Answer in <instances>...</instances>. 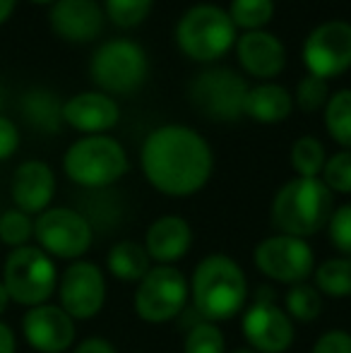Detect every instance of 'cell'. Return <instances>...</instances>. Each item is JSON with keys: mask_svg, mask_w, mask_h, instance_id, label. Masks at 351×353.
Here are the masks:
<instances>
[{"mask_svg": "<svg viewBox=\"0 0 351 353\" xmlns=\"http://www.w3.org/2000/svg\"><path fill=\"white\" fill-rule=\"evenodd\" d=\"M140 163L147 183L161 195L190 197L210 183L214 154L200 132L174 123L147 135Z\"/></svg>", "mask_w": 351, "mask_h": 353, "instance_id": "cell-1", "label": "cell"}, {"mask_svg": "<svg viewBox=\"0 0 351 353\" xmlns=\"http://www.w3.org/2000/svg\"><path fill=\"white\" fill-rule=\"evenodd\" d=\"M188 286L195 312L214 325L234 320L248 303V276L243 267L224 252L202 257L192 270Z\"/></svg>", "mask_w": 351, "mask_h": 353, "instance_id": "cell-2", "label": "cell"}, {"mask_svg": "<svg viewBox=\"0 0 351 353\" xmlns=\"http://www.w3.org/2000/svg\"><path fill=\"white\" fill-rule=\"evenodd\" d=\"M332 192L320 178H291L274 192L270 221L284 236L308 238L328 226L332 216Z\"/></svg>", "mask_w": 351, "mask_h": 353, "instance_id": "cell-3", "label": "cell"}, {"mask_svg": "<svg viewBox=\"0 0 351 353\" xmlns=\"http://www.w3.org/2000/svg\"><path fill=\"white\" fill-rule=\"evenodd\" d=\"M58 272L56 260L48 257L41 248L24 245L10 250L3 265V281L10 303H17L22 307H37L43 303H51L58 288Z\"/></svg>", "mask_w": 351, "mask_h": 353, "instance_id": "cell-4", "label": "cell"}, {"mask_svg": "<svg viewBox=\"0 0 351 353\" xmlns=\"http://www.w3.org/2000/svg\"><path fill=\"white\" fill-rule=\"evenodd\" d=\"M63 171L80 188H108L128 173V154L113 137L85 135L68 147Z\"/></svg>", "mask_w": 351, "mask_h": 353, "instance_id": "cell-5", "label": "cell"}, {"mask_svg": "<svg viewBox=\"0 0 351 353\" xmlns=\"http://www.w3.org/2000/svg\"><path fill=\"white\" fill-rule=\"evenodd\" d=\"M176 41L190 61L212 63L236 46V27L226 10L217 5H195L178 22Z\"/></svg>", "mask_w": 351, "mask_h": 353, "instance_id": "cell-6", "label": "cell"}, {"mask_svg": "<svg viewBox=\"0 0 351 353\" xmlns=\"http://www.w3.org/2000/svg\"><path fill=\"white\" fill-rule=\"evenodd\" d=\"M190 303V286L181 270L152 265V270L135 283L132 310L147 325H166L176 320Z\"/></svg>", "mask_w": 351, "mask_h": 353, "instance_id": "cell-7", "label": "cell"}, {"mask_svg": "<svg viewBox=\"0 0 351 353\" xmlns=\"http://www.w3.org/2000/svg\"><path fill=\"white\" fill-rule=\"evenodd\" d=\"M34 241L53 260H85L94 243V228L82 212L70 207H48L34 219Z\"/></svg>", "mask_w": 351, "mask_h": 353, "instance_id": "cell-8", "label": "cell"}, {"mask_svg": "<svg viewBox=\"0 0 351 353\" xmlns=\"http://www.w3.org/2000/svg\"><path fill=\"white\" fill-rule=\"evenodd\" d=\"M253 262L258 272L270 281L294 286L308 281L315 270V252L308 241L294 236H267L253 250Z\"/></svg>", "mask_w": 351, "mask_h": 353, "instance_id": "cell-9", "label": "cell"}, {"mask_svg": "<svg viewBox=\"0 0 351 353\" xmlns=\"http://www.w3.org/2000/svg\"><path fill=\"white\" fill-rule=\"evenodd\" d=\"M92 79L103 89V94H130L145 82L147 58L135 41L113 39L106 41L92 56Z\"/></svg>", "mask_w": 351, "mask_h": 353, "instance_id": "cell-10", "label": "cell"}, {"mask_svg": "<svg viewBox=\"0 0 351 353\" xmlns=\"http://www.w3.org/2000/svg\"><path fill=\"white\" fill-rule=\"evenodd\" d=\"M56 296L75 322L94 320L106 305V274L97 262L75 260L58 276Z\"/></svg>", "mask_w": 351, "mask_h": 353, "instance_id": "cell-11", "label": "cell"}, {"mask_svg": "<svg viewBox=\"0 0 351 353\" xmlns=\"http://www.w3.org/2000/svg\"><path fill=\"white\" fill-rule=\"evenodd\" d=\"M248 84L229 68H210L190 84V101L212 121H236L243 116Z\"/></svg>", "mask_w": 351, "mask_h": 353, "instance_id": "cell-12", "label": "cell"}, {"mask_svg": "<svg viewBox=\"0 0 351 353\" xmlns=\"http://www.w3.org/2000/svg\"><path fill=\"white\" fill-rule=\"evenodd\" d=\"M241 332L250 349L258 353H286L296 339L294 320L286 315L284 307L272 301L267 288H263L258 301L243 310Z\"/></svg>", "mask_w": 351, "mask_h": 353, "instance_id": "cell-13", "label": "cell"}, {"mask_svg": "<svg viewBox=\"0 0 351 353\" xmlns=\"http://www.w3.org/2000/svg\"><path fill=\"white\" fill-rule=\"evenodd\" d=\"M303 61L308 74L332 79L351 68V24L332 19L308 34L303 43Z\"/></svg>", "mask_w": 351, "mask_h": 353, "instance_id": "cell-14", "label": "cell"}, {"mask_svg": "<svg viewBox=\"0 0 351 353\" xmlns=\"http://www.w3.org/2000/svg\"><path fill=\"white\" fill-rule=\"evenodd\" d=\"M24 341L37 353L72 351L77 339V322L58 303L29 307L19 322Z\"/></svg>", "mask_w": 351, "mask_h": 353, "instance_id": "cell-15", "label": "cell"}, {"mask_svg": "<svg viewBox=\"0 0 351 353\" xmlns=\"http://www.w3.org/2000/svg\"><path fill=\"white\" fill-rule=\"evenodd\" d=\"M53 195H56V173L46 161L29 159L14 168L12 183H10V197L14 202V210L29 216H39L51 207Z\"/></svg>", "mask_w": 351, "mask_h": 353, "instance_id": "cell-16", "label": "cell"}, {"mask_svg": "<svg viewBox=\"0 0 351 353\" xmlns=\"http://www.w3.org/2000/svg\"><path fill=\"white\" fill-rule=\"evenodd\" d=\"M56 37L72 43H87L101 34L103 8L97 0H56L48 12Z\"/></svg>", "mask_w": 351, "mask_h": 353, "instance_id": "cell-17", "label": "cell"}, {"mask_svg": "<svg viewBox=\"0 0 351 353\" xmlns=\"http://www.w3.org/2000/svg\"><path fill=\"white\" fill-rule=\"evenodd\" d=\"M192 248V226L178 214H166L150 223L145 233V250L152 265L174 267Z\"/></svg>", "mask_w": 351, "mask_h": 353, "instance_id": "cell-18", "label": "cell"}, {"mask_svg": "<svg viewBox=\"0 0 351 353\" xmlns=\"http://www.w3.org/2000/svg\"><path fill=\"white\" fill-rule=\"evenodd\" d=\"M118 118V103L103 92H82L63 103V123L82 135H106Z\"/></svg>", "mask_w": 351, "mask_h": 353, "instance_id": "cell-19", "label": "cell"}, {"mask_svg": "<svg viewBox=\"0 0 351 353\" xmlns=\"http://www.w3.org/2000/svg\"><path fill=\"white\" fill-rule=\"evenodd\" d=\"M236 56H239L241 68L258 79L277 77L286 65L284 43L265 29L241 34L236 39Z\"/></svg>", "mask_w": 351, "mask_h": 353, "instance_id": "cell-20", "label": "cell"}, {"mask_svg": "<svg viewBox=\"0 0 351 353\" xmlns=\"http://www.w3.org/2000/svg\"><path fill=\"white\" fill-rule=\"evenodd\" d=\"M291 111H294V97L279 84L265 82L248 89L243 116L265 123V125H272V123L286 121L291 116Z\"/></svg>", "mask_w": 351, "mask_h": 353, "instance_id": "cell-21", "label": "cell"}, {"mask_svg": "<svg viewBox=\"0 0 351 353\" xmlns=\"http://www.w3.org/2000/svg\"><path fill=\"white\" fill-rule=\"evenodd\" d=\"M106 270L113 279L137 283L152 270V260L147 255L145 245L135 241H118L116 245H111L106 255Z\"/></svg>", "mask_w": 351, "mask_h": 353, "instance_id": "cell-22", "label": "cell"}, {"mask_svg": "<svg viewBox=\"0 0 351 353\" xmlns=\"http://www.w3.org/2000/svg\"><path fill=\"white\" fill-rule=\"evenodd\" d=\"M313 286L320 291V296L344 301L351 298V257H330L320 262L313 270Z\"/></svg>", "mask_w": 351, "mask_h": 353, "instance_id": "cell-23", "label": "cell"}, {"mask_svg": "<svg viewBox=\"0 0 351 353\" xmlns=\"http://www.w3.org/2000/svg\"><path fill=\"white\" fill-rule=\"evenodd\" d=\"M24 118L39 128L41 132H58L63 123V106L51 92L46 89H34L22 101Z\"/></svg>", "mask_w": 351, "mask_h": 353, "instance_id": "cell-24", "label": "cell"}, {"mask_svg": "<svg viewBox=\"0 0 351 353\" xmlns=\"http://www.w3.org/2000/svg\"><path fill=\"white\" fill-rule=\"evenodd\" d=\"M284 310L294 322H315L323 312V296L313 283H294L284 296Z\"/></svg>", "mask_w": 351, "mask_h": 353, "instance_id": "cell-25", "label": "cell"}, {"mask_svg": "<svg viewBox=\"0 0 351 353\" xmlns=\"http://www.w3.org/2000/svg\"><path fill=\"white\" fill-rule=\"evenodd\" d=\"M289 161L299 178H320L325 161H328V152H325L323 142L318 137L305 135L291 144Z\"/></svg>", "mask_w": 351, "mask_h": 353, "instance_id": "cell-26", "label": "cell"}, {"mask_svg": "<svg viewBox=\"0 0 351 353\" xmlns=\"http://www.w3.org/2000/svg\"><path fill=\"white\" fill-rule=\"evenodd\" d=\"M325 128L339 147L351 149V89L330 97L325 106Z\"/></svg>", "mask_w": 351, "mask_h": 353, "instance_id": "cell-27", "label": "cell"}, {"mask_svg": "<svg viewBox=\"0 0 351 353\" xmlns=\"http://www.w3.org/2000/svg\"><path fill=\"white\" fill-rule=\"evenodd\" d=\"M226 12L236 29L258 32L274 17V0H231Z\"/></svg>", "mask_w": 351, "mask_h": 353, "instance_id": "cell-28", "label": "cell"}, {"mask_svg": "<svg viewBox=\"0 0 351 353\" xmlns=\"http://www.w3.org/2000/svg\"><path fill=\"white\" fill-rule=\"evenodd\" d=\"M183 353H226L224 332L214 322H197L185 332Z\"/></svg>", "mask_w": 351, "mask_h": 353, "instance_id": "cell-29", "label": "cell"}, {"mask_svg": "<svg viewBox=\"0 0 351 353\" xmlns=\"http://www.w3.org/2000/svg\"><path fill=\"white\" fill-rule=\"evenodd\" d=\"M152 5L154 0H103V12L116 27L132 29L150 17Z\"/></svg>", "mask_w": 351, "mask_h": 353, "instance_id": "cell-30", "label": "cell"}, {"mask_svg": "<svg viewBox=\"0 0 351 353\" xmlns=\"http://www.w3.org/2000/svg\"><path fill=\"white\" fill-rule=\"evenodd\" d=\"M34 238V219L19 210H5L0 214V243L8 248H24Z\"/></svg>", "mask_w": 351, "mask_h": 353, "instance_id": "cell-31", "label": "cell"}, {"mask_svg": "<svg viewBox=\"0 0 351 353\" xmlns=\"http://www.w3.org/2000/svg\"><path fill=\"white\" fill-rule=\"evenodd\" d=\"M320 176H323L320 181L328 185L330 192L351 195V149H342V152L328 157Z\"/></svg>", "mask_w": 351, "mask_h": 353, "instance_id": "cell-32", "label": "cell"}, {"mask_svg": "<svg viewBox=\"0 0 351 353\" xmlns=\"http://www.w3.org/2000/svg\"><path fill=\"white\" fill-rule=\"evenodd\" d=\"M330 101V94H328V79L323 77H315V74H308L299 82V89H296V103H299L301 111L305 113H315Z\"/></svg>", "mask_w": 351, "mask_h": 353, "instance_id": "cell-33", "label": "cell"}, {"mask_svg": "<svg viewBox=\"0 0 351 353\" xmlns=\"http://www.w3.org/2000/svg\"><path fill=\"white\" fill-rule=\"evenodd\" d=\"M325 228H328L330 245L342 257H351V202L337 207Z\"/></svg>", "mask_w": 351, "mask_h": 353, "instance_id": "cell-34", "label": "cell"}, {"mask_svg": "<svg viewBox=\"0 0 351 353\" xmlns=\"http://www.w3.org/2000/svg\"><path fill=\"white\" fill-rule=\"evenodd\" d=\"M310 353H351V332L328 330L315 339Z\"/></svg>", "mask_w": 351, "mask_h": 353, "instance_id": "cell-35", "label": "cell"}, {"mask_svg": "<svg viewBox=\"0 0 351 353\" xmlns=\"http://www.w3.org/2000/svg\"><path fill=\"white\" fill-rule=\"evenodd\" d=\"M19 149V130L10 118L0 116V161H8Z\"/></svg>", "mask_w": 351, "mask_h": 353, "instance_id": "cell-36", "label": "cell"}, {"mask_svg": "<svg viewBox=\"0 0 351 353\" xmlns=\"http://www.w3.org/2000/svg\"><path fill=\"white\" fill-rule=\"evenodd\" d=\"M70 353H118V349L103 336H87L80 344L72 346Z\"/></svg>", "mask_w": 351, "mask_h": 353, "instance_id": "cell-37", "label": "cell"}, {"mask_svg": "<svg viewBox=\"0 0 351 353\" xmlns=\"http://www.w3.org/2000/svg\"><path fill=\"white\" fill-rule=\"evenodd\" d=\"M0 353H17V336L8 322L0 320Z\"/></svg>", "mask_w": 351, "mask_h": 353, "instance_id": "cell-38", "label": "cell"}, {"mask_svg": "<svg viewBox=\"0 0 351 353\" xmlns=\"http://www.w3.org/2000/svg\"><path fill=\"white\" fill-rule=\"evenodd\" d=\"M14 8H17V0H0V27L12 17Z\"/></svg>", "mask_w": 351, "mask_h": 353, "instance_id": "cell-39", "label": "cell"}, {"mask_svg": "<svg viewBox=\"0 0 351 353\" xmlns=\"http://www.w3.org/2000/svg\"><path fill=\"white\" fill-rule=\"evenodd\" d=\"M8 307H10V296H8V291H5L3 281H0V320H3V315L8 312Z\"/></svg>", "mask_w": 351, "mask_h": 353, "instance_id": "cell-40", "label": "cell"}, {"mask_svg": "<svg viewBox=\"0 0 351 353\" xmlns=\"http://www.w3.org/2000/svg\"><path fill=\"white\" fill-rule=\"evenodd\" d=\"M231 353H258V351H253L250 346H239V349H234Z\"/></svg>", "mask_w": 351, "mask_h": 353, "instance_id": "cell-41", "label": "cell"}, {"mask_svg": "<svg viewBox=\"0 0 351 353\" xmlns=\"http://www.w3.org/2000/svg\"><path fill=\"white\" fill-rule=\"evenodd\" d=\"M29 3H34V5H53L56 0H29Z\"/></svg>", "mask_w": 351, "mask_h": 353, "instance_id": "cell-42", "label": "cell"}, {"mask_svg": "<svg viewBox=\"0 0 351 353\" xmlns=\"http://www.w3.org/2000/svg\"><path fill=\"white\" fill-rule=\"evenodd\" d=\"M135 353H142V351H135Z\"/></svg>", "mask_w": 351, "mask_h": 353, "instance_id": "cell-43", "label": "cell"}]
</instances>
